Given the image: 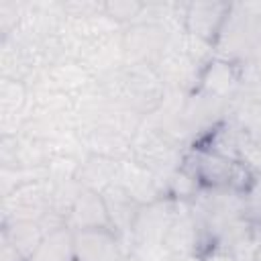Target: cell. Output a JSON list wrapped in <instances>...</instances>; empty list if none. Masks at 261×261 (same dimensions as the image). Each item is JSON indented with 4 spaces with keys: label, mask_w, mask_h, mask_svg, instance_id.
Here are the masks:
<instances>
[{
    "label": "cell",
    "mask_w": 261,
    "mask_h": 261,
    "mask_svg": "<svg viewBox=\"0 0 261 261\" xmlns=\"http://www.w3.org/2000/svg\"><path fill=\"white\" fill-rule=\"evenodd\" d=\"M181 165L198 179L202 190L230 188L245 194L257 173V169H253L251 165L228 159L202 143H192L186 149Z\"/></svg>",
    "instance_id": "1"
},
{
    "label": "cell",
    "mask_w": 261,
    "mask_h": 261,
    "mask_svg": "<svg viewBox=\"0 0 261 261\" xmlns=\"http://www.w3.org/2000/svg\"><path fill=\"white\" fill-rule=\"evenodd\" d=\"M179 202L171 198H159L155 202L143 204L135 216L130 232V255H141L149 251H161L171 222L177 214Z\"/></svg>",
    "instance_id": "2"
},
{
    "label": "cell",
    "mask_w": 261,
    "mask_h": 261,
    "mask_svg": "<svg viewBox=\"0 0 261 261\" xmlns=\"http://www.w3.org/2000/svg\"><path fill=\"white\" fill-rule=\"evenodd\" d=\"M51 194L53 179L39 177L33 181H24L0 196V226L24 222V220H41L51 214Z\"/></svg>",
    "instance_id": "3"
},
{
    "label": "cell",
    "mask_w": 261,
    "mask_h": 261,
    "mask_svg": "<svg viewBox=\"0 0 261 261\" xmlns=\"http://www.w3.org/2000/svg\"><path fill=\"white\" fill-rule=\"evenodd\" d=\"M243 88H245V65L214 55L202 67L192 92H198L202 96H208L216 102L230 106V102H234L241 96Z\"/></svg>",
    "instance_id": "4"
},
{
    "label": "cell",
    "mask_w": 261,
    "mask_h": 261,
    "mask_svg": "<svg viewBox=\"0 0 261 261\" xmlns=\"http://www.w3.org/2000/svg\"><path fill=\"white\" fill-rule=\"evenodd\" d=\"M230 2H188L181 6V27L184 33L208 47H216L220 33L230 14Z\"/></svg>",
    "instance_id": "5"
},
{
    "label": "cell",
    "mask_w": 261,
    "mask_h": 261,
    "mask_svg": "<svg viewBox=\"0 0 261 261\" xmlns=\"http://www.w3.org/2000/svg\"><path fill=\"white\" fill-rule=\"evenodd\" d=\"M169 33L163 22H137L122 29L124 65L151 63L157 65L163 51L169 45Z\"/></svg>",
    "instance_id": "6"
},
{
    "label": "cell",
    "mask_w": 261,
    "mask_h": 261,
    "mask_svg": "<svg viewBox=\"0 0 261 261\" xmlns=\"http://www.w3.org/2000/svg\"><path fill=\"white\" fill-rule=\"evenodd\" d=\"M31 98L27 82L0 77V137L20 133L31 114Z\"/></svg>",
    "instance_id": "7"
},
{
    "label": "cell",
    "mask_w": 261,
    "mask_h": 261,
    "mask_svg": "<svg viewBox=\"0 0 261 261\" xmlns=\"http://www.w3.org/2000/svg\"><path fill=\"white\" fill-rule=\"evenodd\" d=\"M75 261H124L126 249L112 228L73 232Z\"/></svg>",
    "instance_id": "8"
},
{
    "label": "cell",
    "mask_w": 261,
    "mask_h": 261,
    "mask_svg": "<svg viewBox=\"0 0 261 261\" xmlns=\"http://www.w3.org/2000/svg\"><path fill=\"white\" fill-rule=\"evenodd\" d=\"M116 184L126 194H130L141 206L155 202L159 198H165V190H163V184L159 181V177L151 169L143 167L141 163H137L130 157L120 159Z\"/></svg>",
    "instance_id": "9"
},
{
    "label": "cell",
    "mask_w": 261,
    "mask_h": 261,
    "mask_svg": "<svg viewBox=\"0 0 261 261\" xmlns=\"http://www.w3.org/2000/svg\"><path fill=\"white\" fill-rule=\"evenodd\" d=\"M65 226L73 232L92 228H112L104 196L100 192L82 188L65 216Z\"/></svg>",
    "instance_id": "10"
},
{
    "label": "cell",
    "mask_w": 261,
    "mask_h": 261,
    "mask_svg": "<svg viewBox=\"0 0 261 261\" xmlns=\"http://www.w3.org/2000/svg\"><path fill=\"white\" fill-rule=\"evenodd\" d=\"M102 196H104V202L108 208L112 230L118 234L126 253L130 255V232H133V222H135V216H137L141 204L130 194H126L118 184L106 188L102 192Z\"/></svg>",
    "instance_id": "11"
},
{
    "label": "cell",
    "mask_w": 261,
    "mask_h": 261,
    "mask_svg": "<svg viewBox=\"0 0 261 261\" xmlns=\"http://www.w3.org/2000/svg\"><path fill=\"white\" fill-rule=\"evenodd\" d=\"M118 165H120V159H114L108 155H98V153H86L80 159L75 179L82 188L102 194L106 188L116 184Z\"/></svg>",
    "instance_id": "12"
},
{
    "label": "cell",
    "mask_w": 261,
    "mask_h": 261,
    "mask_svg": "<svg viewBox=\"0 0 261 261\" xmlns=\"http://www.w3.org/2000/svg\"><path fill=\"white\" fill-rule=\"evenodd\" d=\"M29 261H75V247H73V230L65 224L51 228Z\"/></svg>",
    "instance_id": "13"
},
{
    "label": "cell",
    "mask_w": 261,
    "mask_h": 261,
    "mask_svg": "<svg viewBox=\"0 0 261 261\" xmlns=\"http://www.w3.org/2000/svg\"><path fill=\"white\" fill-rule=\"evenodd\" d=\"M147 2H135V0H114V2H104V14L116 22L118 27H130L137 22H143Z\"/></svg>",
    "instance_id": "14"
},
{
    "label": "cell",
    "mask_w": 261,
    "mask_h": 261,
    "mask_svg": "<svg viewBox=\"0 0 261 261\" xmlns=\"http://www.w3.org/2000/svg\"><path fill=\"white\" fill-rule=\"evenodd\" d=\"M243 200H245V216L251 222L259 224L261 222V171L255 173L251 186L243 194Z\"/></svg>",
    "instance_id": "15"
},
{
    "label": "cell",
    "mask_w": 261,
    "mask_h": 261,
    "mask_svg": "<svg viewBox=\"0 0 261 261\" xmlns=\"http://www.w3.org/2000/svg\"><path fill=\"white\" fill-rule=\"evenodd\" d=\"M194 261H237V257L226 245L212 241L198 249V253L194 255Z\"/></svg>",
    "instance_id": "16"
},
{
    "label": "cell",
    "mask_w": 261,
    "mask_h": 261,
    "mask_svg": "<svg viewBox=\"0 0 261 261\" xmlns=\"http://www.w3.org/2000/svg\"><path fill=\"white\" fill-rule=\"evenodd\" d=\"M0 261H27L22 253L0 232Z\"/></svg>",
    "instance_id": "17"
},
{
    "label": "cell",
    "mask_w": 261,
    "mask_h": 261,
    "mask_svg": "<svg viewBox=\"0 0 261 261\" xmlns=\"http://www.w3.org/2000/svg\"><path fill=\"white\" fill-rule=\"evenodd\" d=\"M253 237H255V259L261 261V226L259 224H255Z\"/></svg>",
    "instance_id": "18"
},
{
    "label": "cell",
    "mask_w": 261,
    "mask_h": 261,
    "mask_svg": "<svg viewBox=\"0 0 261 261\" xmlns=\"http://www.w3.org/2000/svg\"><path fill=\"white\" fill-rule=\"evenodd\" d=\"M124 261H147V259H141V257H137V255H126Z\"/></svg>",
    "instance_id": "19"
},
{
    "label": "cell",
    "mask_w": 261,
    "mask_h": 261,
    "mask_svg": "<svg viewBox=\"0 0 261 261\" xmlns=\"http://www.w3.org/2000/svg\"><path fill=\"white\" fill-rule=\"evenodd\" d=\"M259 226H261V222H259Z\"/></svg>",
    "instance_id": "20"
}]
</instances>
